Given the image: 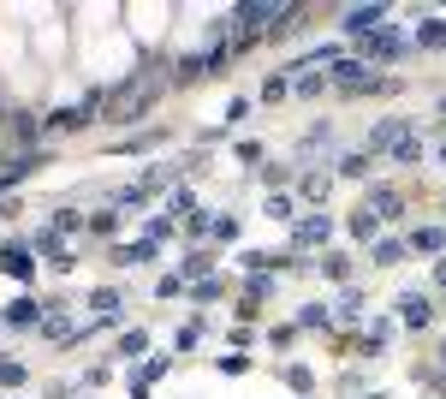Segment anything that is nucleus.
I'll return each mask as SVG.
<instances>
[{
	"instance_id": "obj_1",
	"label": "nucleus",
	"mask_w": 446,
	"mask_h": 399,
	"mask_svg": "<svg viewBox=\"0 0 446 399\" xmlns=\"http://www.w3.org/2000/svg\"><path fill=\"white\" fill-rule=\"evenodd\" d=\"M155 95H161V72L149 66V72H137L131 84H120V90L107 95V113H113V120H143Z\"/></svg>"
},
{
	"instance_id": "obj_2",
	"label": "nucleus",
	"mask_w": 446,
	"mask_h": 399,
	"mask_svg": "<svg viewBox=\"0 0 446 399\" xmlns=\"http://www.w3.org/2000/svg\"><path fill=\"white\" fill-rule=\"evenodd\" d=\"M334 90H351V95H363V90H387L381 78H375V66L369 60H334Z\"/></svg>"
},
{
	"instance_id": "obj_3",
	"label": "nucleus",
	"mask_w": 446,
	"mask_h": 399,
	"mask_svg": "<svg viewBox=\"0 0 446 399\" xmlns=\"http://www.w3.org/2000/svg\"><path fill=\"white\" fill-rule=\"evenodd\" d=\"M405 54V36H399V30H375V36H363V60H399Z\"/></svg>"
},
{
	"instance_id": "obj_4",
	"label": "nucleus",
	"mask_w": 446,
	"mask_h": 399,
	"mask_svg": "<svg viewBox=\"0 0 446 399\" xmlns=\"http://www.w3.org/2000/svg\"><path fill=\"white\" fill-rule=\"evenodd\" d=\"M387 19V6H345V36H375Z\"/></svg>"
},
{
	"instance_id": "obj_5",
	"label": "nucleus",
	"mask_w": 446,
	"mask_h": 399,
	"mask_svg": "<svg viewBox=\"0 0 446 399\" xmlns=\"http://www.w3.org/2000/svg\"><path fill=\"white\" fill-rule=\"evenodd\" d=\"M428 316H435V310H428L423 292H405V298H399V322H405V328H428Z\"/></svg>"
},
{
	"instance_id": "obj_6",
	"label": "nucleus",
	"mask_w": 446,
	"mask_h": 399,
	"mask_svg": "<svg viewBox=\"0 0 446 399\" xmlns=\"http://www.w3.org/2000/svg\"><path fill=\"white\" fill-rule=\"evenodd\" d=\"M0 269H6L12 280H30V274H36V262H30L24 244H6V251H0Z\"/></svg>"
},
{
	"instance_id": "obj_7",
	"label": "nucleus",
	"mask_w": 446,
	"mask_h": 399,
	"mask_svg": "<svg viewBox=\"0 0 446 399\" xmlns=\"http://www.w3.org/2000/svg\"><path fill=\"white\" fill-rule=\"evenodd\" d=\"M399 209H405V203H399V191H393V185H375V191H369V214H375V221H393Z\"/></svg>"
},
{
	"instance_id": "obj_8",
	"label": "nucleus",
	"mask_w": 446,
	"mask_h": 399,
	"mask_svg": "<svg viewBox=\"0 0 446 399\" xmlns=\"http://www.w3.org/2000/svg\"><path fill=\"white\" fill-rule=\"evenodd\" d=\"M327 232H334V227H327L322 214H309V221H297V227H292V244H297V251H304V244H322Z\"/></svg>"
},
{
	"instance_id": "obj_9",
	"label": "nucleus",
	"mask_w": 446,
	"mask_h": 399,
	"mask_svg": "<svg viewBox=\"0 0 446 399\" xmlns=\"http://www.w3.org/2000/svg\"><path fill=\"white\" fill-rule=\"evenodd\" d=\"M36 316H42V304H36V298H12L0 322H12V328H30V322H36Z\"/></svg>"
},
{
	"instance_id": "obj_10",
	"label": "nucleus",
	"mask_w": 446,
	"mask_h": 399,
	"mask_svg": "<svg viewBox=\"0 0 446 399\" xmlns=\"http://www.w3.org/2000/svg\"><path fill=\"white\" fill-rule=\"evenodd\" d=\"M78 125H90L84 108H54V113H48V131H78Z\"/></svg>"
},
{
	"instance_id": "obj_11",
	"label": "nucleus",
	"mask_w": 446,
	"mask_h": 399,
	"mask_svg": "<svg viewBox=\"0 0 446 399\" xmlns=\"http://www.w3.org/2000/svg\"><path fill=\"white\" fill-rule=\"evenodd\" d=\"M120 304H125V298H120V292H113V286H102V292H95V298H90V310H95V316H102V322H113V316H120Z\"/></svg>"
},
{
	"instance_id": "obj_12",
	"label": "nucleus",
	"mask_w": 446,
	"mask_h": 399,
	"mask_svg": "<svg viewBox=\"0 0 446 399\" xmlns=\"http://www.w3.org/2000/svg\"><path fill=\"white\" fill-rule=\"evenodd\" d=\"M405 251H410L405 239H381V244H375V262H381V269H393V262H405Z\"/></svg>"
},
{
	"instance_id": "obj_13",
	"label": "nucleus",
	"mask_w": 446,
	"mask_h": 399,
	"mask_svg": "<svg viewBox=\"0 0 446 399\" xmlns=\"http://www.w3.org/2000/svg\"><path fill=\"white\" fill-rule=\"evenodd\" d=\"M6 131L18 143H30V138H36V120H30V113H6Z\"/></svg>"
},
{
	"instance_id": "obj_14",
	"label": "nucleus",
	"mask_w": 446,
	"mask_h": 399,
	"mask_svg": "<svg viewBox=\"0 0 446 399\" xmlns=\"http://www.w3.org/2000/svg\"><path fill=\"white\" fill-rule=\"evenodd\" d=\"M334 167H339L345 179H363V173H369V155H339V161H334Z\"/></svg>"
},
{
	"instance_id": "obj_15",
	"label": "nucleus",
	"mask_w": 446,
	"mask_h": 399,
	"mask_svg": "<svg viewBox=\"0 0 446 399\" xmlns=\"http://www.w3.org/2000/svg\"><path fill=\"white\" fill-rule=\"evenodd\" d=\"M410 244H417V251H440V244H446V232H440V227H423Z\"/></svg>"
},
{
	"instance_id": "obj_16",
	"label": "nucleus",
	"mask_w": 446,
	"mask_h": 399,
	"mask_svg": "<svg viewBox=\"0 0 446 399\" xmlns=\"http://www.w3.org/2000/svg\"><path fill=\"white\" fill-rule=\"evenodd\" d=\"M446 42V24L440 19H423V48H440Z\"/></svg>"
},
{
	"instance_id": "obj_17",
	"label": "nucleus",
	"mask_w": 446,
	"mask_h": 399,
	"mask_svg": "<svg viewBox=\"0 0 446 399\" xmlns=\"http://www.w3.org/2000/svg\"><path fill=\"white\" fill-rule=\"evenodd\" d=\"M42 334H48V340H72V322H65V316H48Z\"/></svg>"
},
{
	"instance_id": "obj_18",
	"label": "nucleus",
	"mask_w": 446,
	"mask_h": 399,
	"mask_svg": "<svg viewBox=\"0 0 446 399\" xmlns=\"http://www.w3.org/2000/svg\"><path fill=\"white\" fill-rule=\"evenodd\" d=\"M393 161H417V138H410V131H405L399 143H393Z\"/></svg>"
},
{
	"instance_id": "obj_19",
	"label": "nucleus",
	"mask_w": 446,
	"mask_h": 399,
	"mask_svg": "<svg viewBox=\"0 0 446 399\" xmlns=\"http://www.w3.org/2000/svg\"><path fill=\"white\" fill-rule=\"evenodd\" d=\"M297 322H304V328H322L327 310H322V304H304V310H297Z\"/></svg>"
},
{
	"instance_id": "obj_20",
	"label": "nucleus",
	"mask_w": 446,
	"mask_h": 399,
	"mask_svg": "<svg viewBox=\"0 0 446 399\" xmlns=\"http://www.w3.org/2000/svg\"><path fill=\"white\" fill-rule=\"evenodd\" d=\"M286 381H292L297 393H309V370H297V363H286Z\"/></svg>"
},
{
	"instance_id": "obj_21",
	"label": "nucleus",
	"mask_w": 446,
	"mask_h": 399,
	"mask_svg": "<svg viewBox=\"0 0 446 399\" xmlns=\"http://www.w3.org/2000/svg\"><path fill=\"white\" fill-rule=\"evenodd\" d=\"M435 280H440V286H446V262H435Z\"/></svg>"
},
{
	"instance_id": "obj_22",
	"label": "nucleus",
	"mask_w": 446,
	"mask_h": 399,
	"mask_svg": "<svg viewBox=\"0 0 446 399\" xmlns=\"http://www.w3.org/2000/svg\"><path fill=\"white\" fill-rule=\"evenodd\" d=\"M440 358H446V346H440Z\"/></svg>"
}]
</instances>
